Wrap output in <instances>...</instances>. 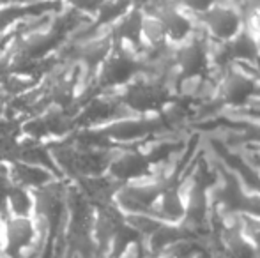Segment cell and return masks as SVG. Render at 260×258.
Returning <instances> with one entry per match:
<instances>
[{"label": "cell", "instance_id": "10", "mask_svg": "<svg viewBox=\"0 0 260 258\" xmlns=\"http://www.w3.org/2000/svg\"><path fill=\"white\" fill-rule=\"evenodd\" d=\"M14 179L18 180V186H41L48 180V175H46L45 170L41 168H30L28 165H14Z\"/></svg>", "mask_w": 260, "mask_h": 258}, {"label": "cell", "instance_id": "5", "mask_svg": "<svg viewBox=\"0 0 260 258\" xmlns=\"http://www.w3.org/2000/svg\"><path fill=\"white\" fill-rule=\"evenodd\" d=\"M253 90V82L250 80V76H246L244 72H229L225 75L221 82V94L226 101L232 103H241L244 101Z\"/></svg>", "mask_w": 260, "mask_h": 258}, {"label": "cell", "instance_id": "11", "mask_svg": "<svg viewBox=\"0 0 260 258\" xmlns=\"http://www.w3.org/2000/svg\"><path fill=\"white\" fill-rule=\"evenodd\" d=\"M244 28H246L250 34H257V32H260V6L251 7L250 16H248L246 27Z\"/></svg>", "mask_w": 260, "mask_h": 258}, {"label": "cell", "instance_id": "14", "mask_svg": "<svg viewBox=\"0 0 260 258\" xmlns=\"http://www.w3.org/2000/svg\"><path fill=\"white\" fill-rule=\"evenodd\" d=\"M2 108H4V103L0 101V114H2Z\"/></svg>", "mask_w": 260, "mask_h": 258}, {"label": "cell", "instance_id": "4", "mask_svg": "<svg viewBox=\"0 0 260 258\" xmlns=\"http://www.w3.org/2000/svg\"><path fill=\"white\" fill-rule=\"evenodd\" d=\"M149 161L145 156L135 154V152H127V154L119 156L117 159H113V163L110 165V172L115 179L129 180V179H138L147 172Z\"/></svg>", "mask_w": 260, "mask_h": 258}, {"label": "cell", "instance_id": "12", "mask_svg": "<svg viewBox=\"0 0 260 258\" xmlns=\"http://www.w3.org/2000/svg\"><path fill=\"white\" fill-rule=\"evenodd\" d=\"M253 35V41H255V48H257L258 52V57H260V32H257V34H251Z\"/></svg>", "mask_w": 260, "mask_h": 258}, {"label": "cell", "instance_id": "7", "mask_svg": "<svg viewBox=\"0 0 260 258\" xmlns=\"http://www.w3.org/2000/svg\"><path fill=\"white\" fill-rule=\"evenodd\" d=\"M140 38L149 46H161L163 43H167V30H165L163 21L154 14H144Z\"/></svg>", "mask_w": 260, "mask_h": 258}, {"label": "cell", "instance_id": "9", "mask_svg": "<svg viewBox=\"0 0 260 258\" xmlns=\"http://www.w3.org/2000/svg\"><path fill=\"white\" fill-rule=\"evenodd\" d=\"M7 203H9L13 216H28L32 210V196L27 188L13 184L7 193Z\"/></svg>", "mask_w": 260, "mask_h": 258}, {"label": "cell", "instance_id": "8", "mask_svg": "<svg viewBox=\"0 0 260 258\" xmlns=\"http://www.w3.org/2000/svg\"><path fill=\"white\" fill-rule=\"evenodd\" d=\"M142 20H144V14L138 9H133L129 13H126L120 20L119 25V35L126 41H131L133 45L142 41L140 32H142Z\"/></svg>", "mask_w": 260, "mask_h": 258}, {"label": "cell", "instance_id": "2", "mask_svg": "<svg viewBox=\"0 0 260 258\" xmlns=\"http://www.w3.org/2000/svg\"><path fill=\"white\" fill-rule=\"evenodd\" d=\"M2 253L9 258H21V253L36 237V225L28 216H11L2 228Z\"/></svg>", "mask_w": 260, "mask_h": 258}, {"label": "cell", "instance_id": "1", "mask_svg": "<svg viewBox=\"0 0 260 258\" xmlns=\"http://www.w3.org/2000/svg\"><path fill=\"white\" fill-rule=\"evenodd\" d=\"M202 21L212 39H219V41H229L243 28L237 11L230 4L218 2V0L202 13Z\"/></svg>", "mask_w": 260, "mask_h": 258}, {"label": "cell", "instance_id": "3", "mask_svg": "<svg viewBox=\"0 0 260 258\" xmlns=\"http://www.w3.org/2000/svg\"><path fill=\"white\" fill-rule=\"evenodd\" d=\"M175 62L186 78L199 76L207 67L206 45H202L199 39L189 34L188 38L179 43L177 52H175Z\"/></svg>", "mask_w": 260, "mask_h": 258}, {"label": "cell", "instance_id": "6", "mask_svg": "<svg viewBox=\"0 0 260 258\" xmlns=\"http://www.w3.org/2000/svg\"><path fill=\"white\" fill-rule=\"evenodd\" d=\"M135 69V62L126 55H115L105 64V80L108 83H120L131 76Z\"/></svg>", "mask_w": 260, "mask_h": 258}, {"label": "cell", "instance_id": "13", "mask_svg": "<svg viewBox=\"0 0 260 258\" xmlns=\"http://www.w3.org/2000/svg\"><path fill=\"white\" fill-rule=\"evenodd\" d=\"M2 225H0V258H2Z\"/></svg>", "mask_w": 260, "mask_h": 258}]
</instances>
